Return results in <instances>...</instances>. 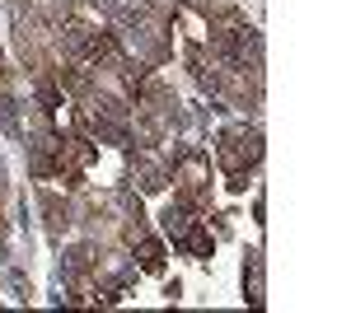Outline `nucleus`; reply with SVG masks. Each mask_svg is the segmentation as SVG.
<instances>
[{"label": "nucleus", "mask_w": 351, "mask_h": 313, "mask_svg": "<svg viewBox=\"0 0 351 313\" xmlns=\"http://www.w3.org/2000/svg\"><path fill=\"white\" fill-rule=\"evenodd\" d=\"M141 266H145V271H160V266H164L160 243H141Z\"/></svg>", "instance_id": "f257e3e1"}]
</instances>
